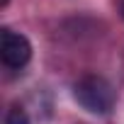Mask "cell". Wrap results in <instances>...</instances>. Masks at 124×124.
Here are the masks:
<instances>
[{
	"label": "cell",
	"mask_w": 124,
	"mask_h": 124,
	"mask_svg": "<svg viewBox=\"0 0 124 124\" xmlns=\"http://www.w3.org/2000/svg\"><path fill=\"white\" fill-rule=\"evenodd\" d=\"M122 17H124V0H122Z\"/></svg>",
	"instance_id": "obj_4"
},
{
	"label": "cell",
	"mask_w": 124,
	"mask_h": 124,
	"mask_svg": "<svg viewBox=\"0 0 124 124\" xmlns=\"http://www.w3.org/2000/svg\"><path fill=\"white\" fill-rule=\"evenodd\" d=\"M5 124H32V122H29V114H27L24 107L12 105V107L5 112Z\"/></svg>",
	"instance_id": "obj_3"
},
{
	"label": "cell",
	"mask_w": 124,
	"mask_h": 124,
	"mask_svg": "<svg viewBox=\"0 0 124 124\" xmlns=\"http://www.w3.org/2000/svg\"><path fill=\"white\" fill-rule=\"evenodd\" d=\"M0 58L8 68H24L32 58V44L24 34L12 32V29H3V39H0Z\"/></svg>",
	"instance_id": "obj_2"
},
{
	"label": "cell",
	"mask_w": 124,
	"mask_h": 124,
	"mask_svg": "<svg viewBox=\"0 0 124 124\" xmlns=\"http://www.w3.org/2000/svg\"><path fill=\"white\" fill-rule=\"evenodd\" d=\"M73 97L76 102L93 112V114H109L114 102H117V93L114 88L102 78V76H83L76 85H73Z\"/></svg>",
	"instance_id": "obj_1"
}]
</instances>
